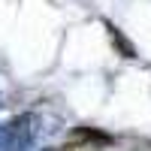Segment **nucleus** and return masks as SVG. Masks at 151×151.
<instances>
[{
	"instance_id": "nucleus-1",
	"label": "nucleus",
	"mask_w": 151,
	"mask_h": 151,
	"mask_svg": "<svg viewBox=\"0 0 151 151\" xmlns=\"http://www.w3.org/2000/svg\"><path fill=\"white\" fill-rule=\"evenodd\" d=\"M112 136L100 133V130H91V127H76L70 136H67V145L79 148V151H91L94 145H109Z\"/></svg>"
},
{
	"instance_id": "nucleus-2",
	"label": "nucleus",
	"mask_w": 151,
	"mask_h": 151,
	"mask_svg": "<svg viewBox=\"0 0 151 151\" xmlns=\"http://www.w3.org/2000/svg\"><path fill=\"white\" fill-rule=\"evenodd\" d=\"M106 27H109V36H112V42H115V48L121 52V58H136V48H133V42L127 36H124L115 24H106Z\"/></svg>"
}]
</instances>
